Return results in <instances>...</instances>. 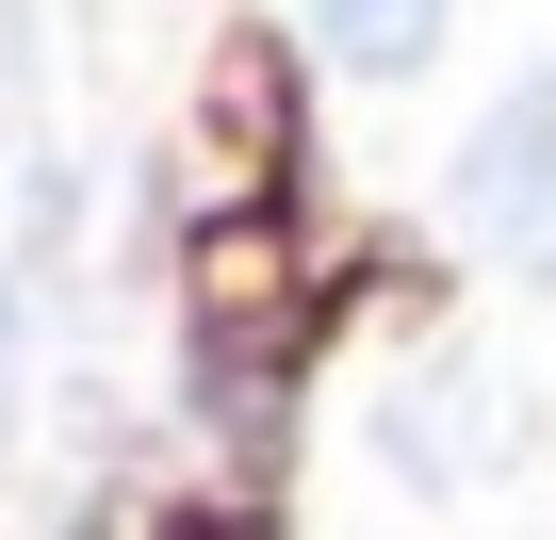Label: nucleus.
<instances>
[{
    "label": "nucleus",
    "instance_id": "7ed1b4c3",
    "mask_svg": "<svg viewBox=\"0 0 556 540\" xmlns=\"http://www.w3.org/2000/svg\"><path fill=\"white\" fill-rule=\"evenodd\" d=\"M17 66H34V17H17V0H0V99H17Z\"/></svg>",
    "mask_w": 556,
    "mask_h": 540
},
{
    "label": "nucleus",
    "instance_id": "f03ea898",
    "mask_svg": "<svg viewBox=\"0 0 556 540\" xmlns=\"http://www.w3.org/2000/svg\"><path fill=\"white\" fill-rule=\"evenodd\" d=\"M295 34L328 83H426L442 34H458V0H295Z\"/></svg>",
    "mask_w": 556,
    "mask_h": 540
},
{
    "label": "nucleus",
    "instance_id": "f257e3e1",
    "mask_svg": "<svg viewBox=\"0 0 556 540\" xmlns=\"http://www.w3.org/2000/svg\"><path fill=\"white\" fill-rule=\"evenodd\" d=\"M442 229L491 246L507 279H556V66H523V83L458 131V164H442Z\"/></svg>",
    "mask_w": 556,
    "mask_h": 540
},
{
    "label": "nucleus",
    "instance_id": "20e7f679",
    "mask_svg": "<svg viewBox=\"0 0 556 540\" xmlns=\"http://www.w3.org/2000/svg\"><path fill=\"white\" fill-rule=\"evenodd\" d=\"M0 410H17V296H0Z\"/></svg>",
    "mask_w": 556,
    "mask_h": 540
}]
</instances>
